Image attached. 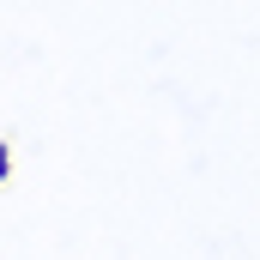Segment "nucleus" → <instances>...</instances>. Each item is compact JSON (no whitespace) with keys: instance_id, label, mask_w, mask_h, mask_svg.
Instances as JSON below:
<instances>
[{"instance_id":"f257e3e1","label":"nucleus","mask_w":260,"mask_h":260,"mask_svg":"<svg viewBox=\"0 0 260 260\" xmlns=\"http://www.w3.org/2000/svg\"><path fill=\"white\" fill-rule=\"evenodd\" d=\"M12 182V139H0V188Z\"/></svg>"}]
</instances>
